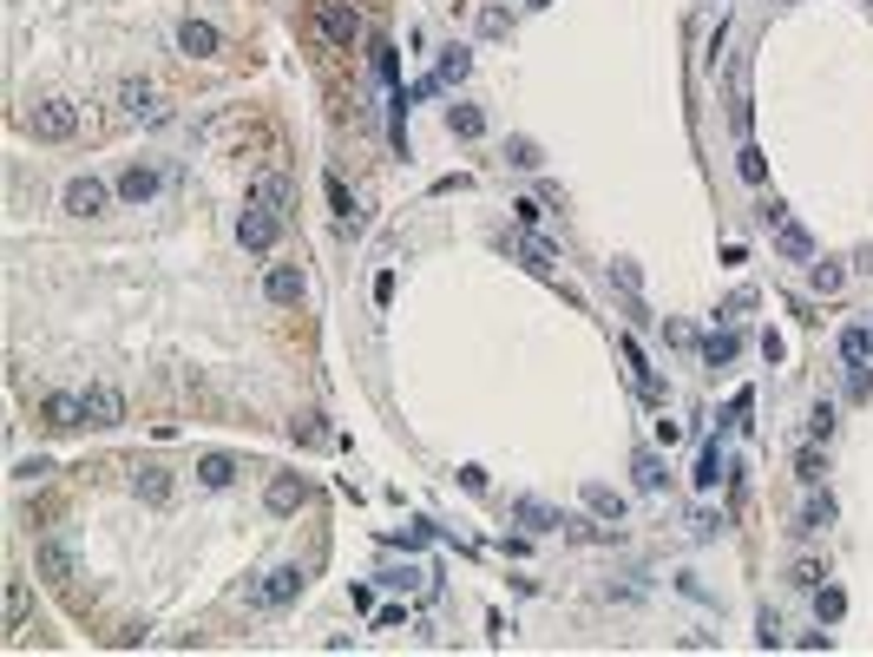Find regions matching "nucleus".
<instances>
[{
    "label": "nucleus",
    "instance_id": "4c0bfd02",
    "mask_svg": "<svg viewBox=\"0 0 873 657\" xmlns=\"http://www.w3.org/2000/svg\"><path fill=\"white\" fill-rule=\"evenodd\" d=\"M742 178H749V184H762V152H755V145L742 152Z\"/></svg>",
    "mask_w": 873,
    "mask_h": 657
},
{
    "label": "nucleus",
    "instance_id": "f3484780",
    "mask_svg": "<svg viewBox=\"0 0 873 657\" xmlns=\"http://www.w3.org/2000/svg\"><path fill=\"white\" fill-rule=\"evenodd\" d=\"M828 519H834V500H828V493H814V500L801 506V526H795V533H821Z\"/></svg>",
    "mask_w": 873,
    "mask_h": 657
},
{
    "label": "nucleus",
    "instance_id": "f03ea898",
    "mask_svg": "<svg viewBox=\"0 0 873 657\" xmlns=\"http://www.w3.org/2000/svg\"><path fill=\"white\" fill-rule=\"evenodd\" d=\"M26 132H34L40 145H60V139H73V132H79V113H73L66 99H40L34 113H26Z\"/></svg>",
    "mask_w": 873,
    "mask_h": 657
},
{
    "label": "nucleus",
    "instance_id": "393cba45",
    "mask_svg": "<svg viewBox=\"0 0 873 657\" xmlns=\"http://www.w3.org/2000/svg\"><path fill=\"white\" fill-rule=\"evenodd\" d=\"M20 624H26V585L7 579V632H20Z\"/></svg>",
    "mask_w": 873,
    "mask_h": 657
},
{
    "label": "nucleus",
    "instance_id": "39448f33",
    "mask_svg": "<svg viewBox=\"0 0 873 657\" xmlns=\"http://www.w3.org/2000/svg\"><path fill=\"white\" fill-rule=\"evenodd\" d=\"M250 198H257V204H270V211H296V184L283 178V172H257V178H250Z\"/></svg>",
    "mask_w": 873,
    "mask_h": 657
},
{
    "label": "nucleus",
    "instance_id": "58836bf2",
    "mask_svg": "<svg viewBox=\"0 0 873 657\" xmlns=\"http://www.w3.org/2000/svg\"><path fill=\"white\" fill-rule=\"evenodd\" d=\"M532 7H545V0H532Z\"/></svg>",
    "mask_w": 873,
    "mask_h": 657
},
{
    "label": "nucleus",
    "instance_id": "72a5a7b5",
    "mask_svg": "<svg viewBox=\"0 0 873 657\" xmlns=\"http://www.w3.org/2000/svg\"><path fill=\"white\" fill-rule=\"evenodd\" d=\"M505 152H513V164H525V172H532V164H539V145H532V139H513Z\"/></svg>",
    "mask_w": 873,
    "mask_h": 657
},
{
    "label": "nucleus",
    "instance_id": "ddd939ff",
    "mask_svg": "<svg viewBox=\"0 0 873 657\" xmlns=\"http://www.w3.org/2000/svg\"><path fill=\"white\" fill-rule=\"evenodd\" d=\"M152 191H158V172H152V164H132V172L119 178V198H132V204H145Z\"/></svg>",
    "mask_w": 873,
    "mask_h": 657
},
{
    "label": "nucleus",
    "instance_id": "20e7f679",
    "mask_svg": "<svg viewBox=\"0 0 873 657\" xmlns=\"http://www.w3.org/2000/svg\"><path fill=\"white\" fill-rule=\"evenodd\" d=\"M79 407H86V427H119L125 421V401H119V388H105V381L79 388Z\"/></svg>",
    "mask_w": 873,
    "mask_h": 657
},
{
    "label": "nucleus",
    "instance_id": "423d86ee",
    "mask_svg": "<svg viewBox=\"0 0 873 657\" xmlns=\"http://www.w3.org/2000/svg\"><path fill=\"white\" fill-rule=\"evenodd\" d=\"M40 421L46 427H86V407H79V395H66V388H53V395H40Z\"/></svg>",
    "mask_w": 873,
    "mask_h": 657
},
{
    "label": "nucleus",
    "instance_id": "b1692460",
    "mask_svg": "<svg viewBox=\"0 0 873 657\" xmlns=\"http://www.w3.org/2000/svg\"><path fill=\"white\" fill-rule=\"evenodd\" d=\"M178 40H184V53H217V34H211L204 20H191V26H184Z\"/></svg>",
    "mask_w": 873,
    "mask_h": 657
},
{
    "label": "nucleus",
    "instance_id": "4468645a",
    "mask_svg": "<svg viewBox=\"0 0 873 657\" xmlns=\"http://www.w3.org/2000/svg\"><path fill=\"white\" fill-rule=\"evenodd\" d=\"M505 250H519L532 270H552V263H558V250H552L545 237H505Z\"/></svg>",
    "mask_w": 873,
    "mask_h": 657
},
{
    "label": "nucleus",
    "instance_id": "f257e3e1",
    "mask_svg": "<svg viewBox=\"0 0 873 657\" xmlns=\"http://www.w3.org/2000/svg\"><path fill=\"white\" fill-rule=\"evenodd\" d=\"M316 34L335 46V53H348L361 40V14L348 7V0H316Z\"/></svg>",
    "mask_w": 873,
    "mask_h": 657
},
{
    "label": "nucleus",
    "instance_id": "a211bd4d",
    "mask_svg": "<svg viewBox=\"0 0 873 657\" xmlns=\"http://www.w3.org/2000/svg\"><path fill=\"white\" fill-rule=\"evenodd\" d=\"M716 480H729V467H722V447L710 441V447H702V460H696V486H716Z\"/></svg>",
    "mask_w": 873,
    "mask_h": 657
},
{
    "label": "nucleus",
    "instance_id": "6ab92c4d",
    "mask_svg": "<svg viewBox=\"0 0 873 657\" xmlns=\"http://www.w3.org/2000/svg\"><path fill=\"white\" fill-rule=\"evenodd\" d=\"M840 355H848V362H873V328H848V336H840Z\"/></svg>",
    "mask_w": 873,
    "mask_h": 657
},
{
    "label": "nucleus",
    "instance_id": "a878e982",
    "mask_svg": "<svg viewBox=\"0 0 873 657\" xmlns=\"http://www.w3.org/2000/svg\"><path fill=\"white\" fill-rule=\"evenodd\" d=\"M814 612H821V618L834 624L840 612H848V592H834V585H821V598H814Z\"/></svg>",
    "mask_w": 873,
    "mask_h": 657
},
{
    "label": "nucleus",
    "instance_id": "dca6fc26",
    "mask_svg": "<svg viewBox=\"0 0 873 657\" xmlns=\"http://www.w3.org/2000/svg\"><path fill=\"white\" fill-rule=\"evenodd\" d=\"M775 250H781V257H814V237L795 230V224H775Z\"/></svg>",
    "mask_w": 873,
    "mask_h": 657
},
{
    "label": "nucleus",
    "instance_id": "f8f14e48",
    "mask_svg": "<svg viewBox=\"0 0 873 657\" xmlns=\"http://www.w3.org/2000/svg\"><path fill=\"white\" fill-rule=\"evenodd\" d=\"M736 348H742L736 328H716V336L702 342V362H710V368H729V362H736Z\"/></svg>",
    "mask_w": 873,
    "mask_h": 657
},
{
    "label": "nucleus",
    "instance_id": "1a4fd4ad",
    "mask_svg": "<svg viewBox=\"0 0 873 657\" xmlns=\"http://www.w3.org/2000/svg\"><path fill=\"white\" fill-rule=\"evenodd\" d=\"M119 99H125V113H132V119H152V125L164 119V105H158V93L145 86V79H125V93H119Z\"/></svg>",
    "mask_w": 873,
    "mask_h": 657
},
{
    "label": "nucleus",
    "instance_id": "c756f323",
    "mask_svg": "<svg viewBox=\"0 0 873 657\" xmlns=\"http://www.w3.org/2000/svg\"><path fill=\"white\" fill-rule=\"evenodd\" d=\"M755 638H762V651H775V644H781V618H775V612H762V624H755Z\"/></svg>",
    "mask_w": 873,
    "mask_h": 657
},
{
    "label": "nucleus",
    "instance_id": "7c9ffc66",
    "mask_svg": "<svg viewBox=\"0 0 873 657\" xmlns=\"http://www.w3.org/2000/svg\"><path fill=\"white\" fill-rule=\"evenodd\" d=\"M848 395H854V401H867V395H873V375H867V362H854V375H848Z\"/></svg>",
    "mask_w": 873,
    "mask_h": 657
},
{
    "label": "nucleus",
    "instance_id": "7ed1b4c3",
    "mask_svg": "<svg viewBox=\"0 0 873 657\" xmlns=\"http://www.w3.org/2000/svg\"><path fill=\"white\" fill-rule=\"evenodd\" d=\"M237 237H243V250H276V237H283V211H270V204L243 211V217H237Z\"/></svg>",
    "mask_w": 873,
    "mask_h": 657
},
{
    "label": "nucleus",
    "instance_id": "e433bc0d",
    "mask_svg": "<svg viewBox=\"0 0 873 657\" xmlns=\"http://www.w3.org/2000/svg\"><path fill=\"white\" fill-rule=\"evenodd\" d=\"M440 79H466V53L454 46V53H446V60H440Z\"/></svg>",
    "mask_w": 873,
    "mask_h": 657
},
{
    "label": "nucleus",
    "instance_id": "5701e85b",
    "mask_svg": "<svg viewBox=\"0 0 873 657\" xmlns=\"http://www.w3.org/2000/svg\"><path fill=\"white\" fill-rule=\"evenodd\" d=\"M584 506H591V513H604V519H617V513H624V500H617L611 486H584Z\"/></svg>",
    "mask_w": 873,
    "mask_h": 657
},
{
    "label": "nucleus",
    "instance_id": "9d476101",
    "mask_svg": "<svg viewBox=\"0 0 873 657\" xmlns=\"http://www.w3.org/2000/svg\"><path fill=\"white\" fill-rule=\"evenodd\" d=\"M270 303H302V270H296V263H276V270H270Z\"/></svg>",
    "mask_w": 873,
    "mask_h": 657
},
{
    "label": "nucleus",
    "instance_id": "c9c22d12",
    "mask_svg": "<svg viewBox=\"0 0 873 657\" xmlns=\"http://www.w3.org/2000/svg\"><path fill=\"white\" fill-rule=\"evenodd\" d=\"M821 579H828V572L814 565V559H795V585H821Z\"/></svg>",
    "mask_w": 873,
    "mask_h": 657
},
{
    "label": "nucleus",
    "instance_id": "412c9836",
    "mask_svg": "<svg viewBox=\"0 0 873 657\" xmlns=\"http://www.w3.org/2000/svg\"><path fill=\"white\" fill-rule=\"evenodd\" d=\"M513 519H525L532 533H545V526H558L552 519V506H539V500H513Z\"/></svg>",
    "mask_w": 873,
    "mask_h": 657
},
{
    "label": "nucleus",
    "instance_id": "bb28decb",
    "mask_svg": "<svg viewBox=\"0 0 873 657\" xmlns=\"http://www.w3.org/2000/svg\"><path fill=\"white\" fill-rule=\"evenodd\" d=\"M795 474L808 480V486H821V474H828V460L814 454V447H801V460H795Z\"/></svg>",
    "mask_w": 873,
    "mask_h": 657
},
{
    "label": "nucleus",
    "instance_id": "f704fd0d",
    "mask_svg": "<svg viewBox=\"0 0 873 657\" xmlns=\"http://www.w3.org/2000/svg\"><path fill=\"white\" fill-rule=\"evenodd\" d=\"M742 309H755V289H736V296H729V303H722V316H729V322H736Z\"/></svg>",
    "mask_w": 873,
    "mask_h": 657
},
{
    "label": "nucleus",
    "instance_id": "6e6552de",
    "mask_svg": "<svg viewBox=\"0 0 873 657\" xmlns=\"http://www.w3.org/2000/svg\"><path fill=\"white\" fill-rule=\"evenodd\" d=\"M105 198H112V191H105L99 178H73V184H66V211H73V217H99Z\"/></svg>",
    "mask_w": 873,
    "mask_h": 657
},
{
    "label": "nucleus",
    "instance_id": "9b49d317",
    "mask_svg": "<svg viewBox=\"0 0 873 657\" xmlns=\"http://www.w3.org/2000/svg\"><path fill=\"white\" fill-rule=\"evenodd\" d=\"M34 559H40V572H46V579H53V585H60V579H66V572H73V553H66V545H60V539H40V545H34Z\"/></svg>",
    "mask_w": 873,
    "mask_h": 657
},
{
    "label": "nucleus",
    "instance_id": "473e14b6",
    "mask_svg": "<svg viewBox=\"0 0 873 657\" xmlns=\"http://www.w3.org/2000/svg\"><path fill=\"white\" fill-rule=\"evenodd\" d=\"M138 486H145V500H164V493H172V480H164L158 467H145V480H138Z\"/></svg>",
    "mask_w": 873,
    "mask_h": 657
},
{
    "label": "nucleus",
    "instance_id": "0eeeda50",
    "mask_svg": "<svg viewBox=\"0 0 873 657\" xmlns=\"http://www.w3.org/2000/svg\"><path fill=\"white\" fill-rule=\"evenodd\" d=\"M302 592V565H276L270 579L250 592V605H283V598H296Z\"/></svg>",
    "mask_w": 873,
    "mask_h": 657
},
{
    "label": "nucleus",
    "instance_id": "4be33fe9",
    "mask_svg": "<svg viewBox=\"0 0 873 657\" xmlns=\"http://www.w3.org/2000/svg\"><path fill=\"white\" fill-rule=\"evenodd\" d=\"M446 125H454L460 139H480V132H486V119L473 113V105H454V113H446Z\"/></svg>",
    "mask_w": 873,
    "mask_h": 657
},
{
    "label": "nucleus",
    "instance_id": "cd10ccee",
    "mask_svg": "<svg viewBox=\"0 0 873 657\" xmlns=\"http://www.w3.org/2000/svg\"><path fill=\"white\" fill-rule=\"evenodd\" d=\"M637 486H643V493H657V486H663V467H657V454H637Z\"/></svg>",
    "mask_w": 873,
    "mask_h": 657
},
{
    "label": "nucleus",
    "instance_id": "2eb2a0df",
    "mask_svg": "<svg viewBox=\"0 0 873 657\" xmlns=\"http://www.w3.org/2000/svg\"><path fill=\"white\" fill-rule=\"evenodd\" d=\"M231 474H237L231 454H204V460H197V480H204V486H231Z\"/></svg>",
    "mask_w": 873,
    "mask_h": 657
},
{
    "label": "nucleus",
    "instance_id": "c85d7f7f",
    "mask_svg": "<svg viewBox=\"0 0 873 657\" xmlns=\"http://www.w3.org/2000/svg\"><path fill=\"white\" fill-rule=\"evenodd\" d=\"M808 434H814V441H828V434H834V401H814V421H808Z\"/></svg>",
    "mask_w": 873,
    "mask_h": 657
},
{
    "label": "nucleus",
    "instance_id": "2f4dec72",
    "mask_svg": "<svg viewBox=\"0 0 873 657\" xmlns=\"http://www.w3.org/2000/svg\"><path fill=\"white\" fill-rule=\"evenodd\" d=\"M814 289L834 296V289H840V270H834V263H814Z\"/></svg>",
    "mask_w": 873,
    "mask_h": 657
},
{
    "label": "nucleus",
    "instance_id": "aec40b11",
    "mask_svg": "<svg viewBox=\"0 0 873 657\" xmlns=\"http://www.w3.org/2000/svg\"><path fill=\"white\" fill-rule=\"evenodd\" d=\"M296 500H302V480H289V474H283V480H270V513H289Z\"/></svg>",
    "mask_w": 873,
    "mask_h": 657
}]
</instances>
